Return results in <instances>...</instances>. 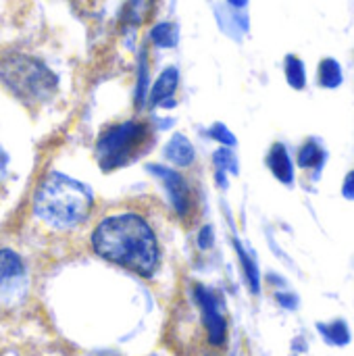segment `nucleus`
<instances>
[{"label": "nucleus", "instance_id": "1", "mask_svg": "<svg viewBox=\"0 0 354 356\" xmlns=\"http://www.w3.org/2000/svg\"><path fill=\"white\" fill-rule=\"evenodd\" d=\"M92 246L98 257L142 277H150L161 259L152 227L134 213L100 221L92 234Z\"/></svg>", "mask_w": 354, "mask_h": 356}, {"label": "nucleus", "instance_id": "2", "mask_svg": "<svg viewBox=\"0 0 354 356\" xmlns=\"http://www.w3.org/2000/svg\"><path fill=\"white\" fill-rule=\"evenodd\" d=\"M92 207L94 196L90 188L58 171H50L33 196L35 217L56 229H71L83 223L90 217Z\"/></svg>", "mask_w": 354, "mask_h": 356}, {"label": "nucleus", "instance_id": "3", "mask_svg": "<svg viewBox=\"0 0 354 356\" xmlns=\"http://www.w3.org/2000/svg\"><path fill=\"white\" fill-rule=\"evenodd\" d=\"M0 81L25 104L46 102L58 86L56 75L40 58L25 52L0 56Z\"/></svg>", "mask_w": 354, "mask_h": 356}, {"label": "nucleus", "instance_id": "4", "mask_svg": "<svg viewBox=\"0 0 354 356\" xmlns=\"http://www.w3.org/2000/svg\"><path fill=\"white\" fill-rule=\"evenodd\" d=\"M154 144L152 127L146 121H123L108 125L96 142V159L102 171H115L140 159Z\"/></svg>", "mask_w": 354, "mask_h": 356}, {"label": "nucleus", "instance_id": "5", "mask_svg": "<svg viewBox=\"0 0 354 356\" xmlns=\"http://www.w3.org/2000/svg\"><path fill=\"white\" fill-rule=\"evenodd\" d=\"M27 271L19 254L0 248V309H13L25 300Z\"/></svg>", "mask_w": 354, "mask_h": 356}, {"label": "nucleus", "instance_id": "6", "mask_svg": "<svg viewBox=\"0 0 354 356\" xmlns=\"http://www.w3.org/2000/svg\"><path fill=\"white\" fill-rule=\"evenodd\" d=\"M148 171L154 173L163 181V186L167 190V196H169L175 213L182 219H192L194 209H196V196H194V190L190 188L188 179L182 173H177L173 169H167L163 165H150Z\"/></svg>", "mask_w": 354, "mask_h": 356}, {"label": "nucleus", "instance_id": "7", "mask_svg": "<svg viewBox=\"0 0 354 356\" xmlns=\"http://www.w3.org/2000/svg\"><path fill=\"white\" fill-rule=\"evenodd\" d=\"M194 298H196V305L202 313V321H204L209 342L213 346H221L227 338V323L219 311V300H217L215 292H211L204 286H196Z\"/></svg>", "mask_w": 354, "mask_h": 356}, {"label": "nucleus", "instance_id": "8", "mask_svg": "<svg viewBox=\"0 0 354 356\" xmlns=\"http://www.w3.org/2000/svg\"><path fill=\"white\" fill-rule=\"evenodd\" d=\"M179 86V71L175 67H167L159 77L156 81L150 86V92H148V104L150 106H171L169 104V98H173L175 90Z\"/></svg>", "mask_w": 354, "mask_h": 356}, {"label": "nucleus", "instance_id": "9", "mask_svg": "<svg viewBox=\"0 0 354 356\" xmlns=\"http://www.w3.org/2000/svg\"><path fill=\"white\" fill-rule=\"evenodd\" d=\"M267 165L271 169V173L282 181V184H292L294 181V165H292V159L286 150L284 144H273V148L269 150V156H267Z\"/></svg>", "mask_w": 354, "mask_h": 356}, {"label": "nucleus", "instance_id": "10", "mask_svg": "<svg viewBox=\"0 0 354 356\" xmlns=\"http://www.w3.org/2000/svg\"><path fill=\"white\" fill-rule=\"evenodd\" d=\"M165 159L171 161L177 167H192L194 165V159H196V152H194L192 142L186 136L175 134L169 140V144L165 146Z\"/></svg>", "mask_w": 354, "mask_h": 356}, {"label": "nucleus", "instance_id": "11", "mask_svg": "<svg viewBox=\"0 0 354 356\" xmlns=\"http://www.w3.org/2000/svg\"><path fill=\"white\" fill-rule=\"evenodd\" d=\"M344 75H342V67L336 58H323L319 63V69H317V81L321 88H338L342 83Z\"/></svg>", "mask_w": 354, "mask_h": 356}, {"label": "nucleus", "instance_id": "12", "mask_svg": "<svg viewBox=\"0 0 354 356\" xmlns=\"http://www.w3.org/2000/svg\"><path fill=\"white\" fill-rule=\"evenodd\" d=\"M325 161V150L317 140H307L298 150V165L303 169H321Z\"/></svg>", "mask_w": 354, "mask_h": 356}, {"label": "nucleus", "instance_id": "13", "mask_svg": "<svg viewBox=\"0 0 354 356\" xmlns=\"http://www.w3.org/2000/svg\"><path fill=\"white\" fill-rule=\"evenodd\" d=\"M150 40L159 48H173L179 40V29L175 23H169V21L156 23L150 31Z\"/></svg>", "mask_w": 354, "mask_h": 356}, {"label": "nucleus", "instance_id": "14", "mask_svg": "<svg viewBox=\"0 0 354 356\" xmlns=\"http://www.w3.org/2000/svg\"><path fill=\"white\" fill-rule=\"evenodd\" d=\"M284 71H286V79L288 83L294 88V90H303L307 86V69H305V63L294 56V54H288L286 56V63H284Z\"/></svg>", "mask_w": 354, "mask_h": 356}, {"label": "nucleus", "instance_id": "15", "mask_svg": "<svg viewBox=\"0 0 354 356\" xmlns=\"http://www.w3.org/2000/svg\"><path fill=\"white\" fill-rule=\"evenodd\" d=\"M319 332L323 334V338L330 342V344H336V346H344L351 342V334H348V325L344 321H334V323H319L317 325Z\"/></svg>", "mask_w": 354, "mask_h": 356}, {"label": "nucleus", "instance_id": "16", "mask_svg": "<svg viewBox=\"0 0 354 356\" xmlns=\"http://www.w3.org/2000/svg\"><path fill=\"white\" fill-rule=\"evenodd\" d=\"M236 244V250H238V257H240V263H242V269H244V275H246V280H248V286H250V290L257 294L259 292V288H261V282H259V269H257V263L248 257V252L242 248V244L240 242H234Z\"/></svg>", "mask_w": 354, "mask_h": 356}, {"label": "nucleus", "instance_id": "17", "mask_svg": "<svg viewBox=\"0 0 354 356\" xmlns=\"http://www.w3.org/2000/svg\"><path fill=\"white\" fill-rule=\"evenodd\" d=\"M215 165H217V171L238 173V161L230 150H217L215 152Z\"/></svg>", "mask_w": 354, "mask_h": 356}, {"label": "nucleus", "instance_id": "18", "mask_svg": "<svg viewBox=\"0 0 354 356\" xmlns=\"http://www.w3.org/2000/svg\"><path fill=\"white\" fill-rule=\"evenodd\" d=\"M138 75H140V81H138V102H144L146 86H148V60H146V52H142V58H140V65H138Z\"/></svg>", "mask_w": 354, "mask_h": 356}, {"label": "nucleus", "instance_id": "19", "mask_svg": "<svg viewBox=\"0 0 354 356\" xmlns=\"http://www.w3.org/2000/svg\"><path fill=\"white\" fill-rule=\"evenodd\" d=\"M215 140H219V142H223V144H234L236 140H234V136H232V131L225 127V125H221V123H215L213 127H211V131H209Z\"/></svg>", "mask_w": 354, "mask_h": 356}, {"label": "nucleus", "instance_id": "20", "mask_svg": "<svg viewBox=\"0 0 354 356\" xmlns=\"http://www.w3.org/2000/svg\"><path fill=\"white\" fill-rule=\"evenodd\" d=\"M198 244H200V248H209L211 244H213V229L207 225V227H202V232H200V238H198Z\"/></svg>", "mask_w": 354, "mask_h": 356}, {"label": "nucleus", "instance_id": "21", "mask_svg": "<svg viewBox=\"0 0 354 356\" xmlns=\"http://www.w3.org/2000/svg\"><path fill=\"white\" fill-rule=\"evenodd\" d=\"M342 192H344V196H346V198L354 200V171L353 173H348V177L344 179V188H342Z\"/></svg>", "mask_w": 354, "mask_h": 356}, {"label": "nucleus", "instance_id": "22", "mask_svg": "<svg viewBox=\"0 0 354 356\" xmlns=\"http://www.w3.org/2000/svg\"><path fill=\"white\" fill-rule=\"evenodd\" d=\"M277 300H280L284 307H288V309H294V307H296V296H284V294H277Z\"/></svg>", "mask_w": 354, "mask_h": 356}, {"label": "nucleus", "instance_id": "23", "mask_svg": "<svg viewBox=\"0 0 354 356\" xmlns=\"http://www.w3.org/2000/svg\"><path fill=\"white\" fill-rule=\"evenodd\" d=\"M6 163H8V156H6V152L0 148V181L4 179V173H6Z\"/></svg>", "mask_w": 354, "mask_h": 356}, {"label": "nucleus", "instance_id": "24", "mask_svg": "<svg viewBox=\"0 0 354 356\" xmlns=\"http://www.w3.org/2000/svg\"><path fill=\"white\" fill-rule=\"evenodd\" d=\"M234 8H244L248 4V0H227Z\"/></svg>", "mask_w": 354, "mask_h": 356}]
</instances>
